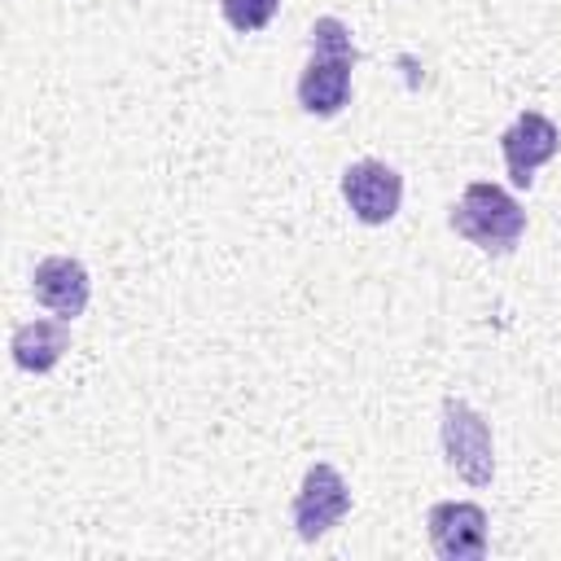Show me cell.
I'll return each instance as SVG.
<instances>
[{
	"instance_id": "obj_8",
	"label": "cell",
	"mask_w": 561,
	"mask_h": 561,
	"mask_svg": "<svg viewBox=\"0 0 561 561\" xmlns=\"http://www.w3.org/2000/svg\"><path fill=\"white\" fill-rule=\"evenodd\" d=\"M31 294L39 307H48L53 316L61 320H75L83 316L88 298H92V276L79 259L70 254H53V259H39L35 272H31Z\"/></svg>"
},
{
	"instance_id": "obj_4",
	"label": "cell",
	"mask_w": 561,
	"mask_h": 561,
	"mask_svg": "<svg viewBox=\"0 0 561 561\" xmlns=\"http://www.w3.org/2000/svg\"><path fill=\"white\" fill-rule=\"evenodd\" d=\"M346 508H351V486L342 482V473L333 465H324V460L307 465L302 486L294 495V530H298V539H307V543L324 539L346 517Z\"/></svg>"
},
{
	"instance_id": "obj_7",
	"label": "cell",
	"mask_w": 561,
	"mask_h": 561,
	"mask_svg": "<svg viewBox=\"0 0 561 561\" xmlns=\"http://www.w3.org/2000/svg\"><path fill=\"white\" fill-rule=\"evenodd\" d=\"M500 149H504V167H508V180L517 188H530L535 184V171L561 149V131L548 114L539 110H522L513 118V127L500 136Z\"/></svg>"
},
{
	"instance_id": "obj_1",
	"label": "cell",
	"mask_w": 561,
	"mask_h": 561,
	"mask_svg": "<svg viewBox=\"0 0 561 561\" xmlns=\"http://www.w3.org/2000/svg\"><path fill=\"white\" fill-rule=\"evenodd\" d=\"M359 61L342 18L311 22V61L298 75V105L316 118H333L351 101V66Z\"/></svg>"
},
{
	"instance_id": "obj_10",
	"label": "cell",
	"mask_w": 561,
	"mask_h": 561,
	"mask_svg": "<svg viewBox=\"0 0 561 561\" xmlns=\"http://www.w3.org/2000/svg\"><path fill=\"white\" fill-rule=\"evenodd\" d=\"M219 9H224V18H228L232 31L250 35V31H263L276 18L280 0H219Z\"/></svg>"
},
{
	"instance_id": "obj_6",
	"label": "cell",
	"mask_w": 561,
	"mask_h": 561,
	"mask_svg": "<svg viewBox=\"0 0 561 561\" xmlns=\"http://www.w3.org/2000/svg\"><path fill=\"white\" fill-rule=\"evenodd\" d=\"M430 543L443 561H482L486 557V508L473 500H443L425 513Z\"/></svg>"
},
{
	"instance_id": "obj_2",
	"label": "cell",
	"mask_w": 561,
	"mask_h": 561,
	"mask_svg": "<svg viewBox=\"0 0 561 561\" xmlns=\"http://www.w3.org/2000/svg\"><path fill=\"white\" fill-rule=\"evenodd\" d=\"M451 228L465 241H473L478 250H486V254H513V245L526 232V210L500 184L473 180L460 193V202L451 206Z\"/></svg>"
},
{
	"instance_id": "obj_9",
	"label": "cell",
	"mask_w": 561,
	"mask_h": 561,
	"mask_svg": "<svg viewBox=\"0 0 561 561\" xmlns=\"http://www.w3.org/2000/svg\"><path fill=\"white\" fill-rule=\"evenodd\" d=\"M70 320H26V324H18L13 329V342H9V351H13V364L22 368V373H48L61 355H66V346H70V329H66Z\"/></svg>"
},
{
	"instance_id": "obj_3",
	"label": "cell",
	"mask_w": 561,
	"mask_h": 561,
	"mask_svg": "<svg viewBox=\"0 0 561 561\" xmlns=\"http://www.w3.org/2000/svg\"><path fill=\"white\" fill-rule=\"evenodd\" d=\"M438 434H443V456H447V465H451L469 486H491V478H495V447H491V425H486V416H482L473 403H465L460 394H447V399H443Z\"/></svg>"
},
{
	"instance_id": "obj_5",
	"label": "cell",
	"mask_w": 561,
	"mask_h": 561,
	"mask_svg": "<svg viewBox=\"0 0 561 561\" xmlns=\"http://www.w3.org/2000/svg\"><path fill=\"white\" fill-rule=\"evenodd\" d=\"M342 197L359 224H368V228L390 224L399 215V202H403V175L390 162L359 158L342 171Z\"/></svg>"
}]
</instances>
